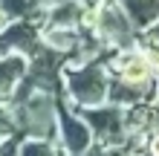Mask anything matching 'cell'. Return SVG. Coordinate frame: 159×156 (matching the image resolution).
Listing matches in <instances>:
<instances>
[{
    "mask_svg": "<svg viewBox=\"0 0 159 156\" xmlns=\"http://www.w3.org/2000/svg\"><path fill=\"white\" fill-rule=\"evenodd\" d=\"M96 38L110 49H130L139 43V32L133 29V23L127 20L125 9L119 6V0H98L93 6V12L87 15V23Z\"/></svg>",
    "mask_w": 159,
    "mask_h": 156,
    "instance_id": "obj_1",
    "label": "cell"
},
{
    "mask_svg": "<svg viewBox=\"0 0 159 156\" xmlns=\"http://www.w3.org/2000/svg\"><path fill=\"white\" fill-rule=\"evenodd\" d=\"M64 81H67V93L72 96V101L81 104L84 110L87 107H101L107 104V67L104 61L93 58V61H84L75 64L64 72Z\"/></svg>",
    "mask_w": 159,
    "mask_h": 156,
    "instance_id": "obj_2",
    "label": "cell"
},
{
    "mask_svg": "<svg viewBox=\"0 0 159 156\" xmlns=\"http://www.w3.org/2000/svg\"><path fill=\"white\" fill-rule=\"evenodd\" d=\"M17 116H15V127L29 136V139H49L55 136V116H58V107H55L49 93H35L26 101L15 104Z\"/></svg>",
    "mask_w": 159,
    "mask_h": 156,
    "instance_id": "obj_3",
    "label": "cell"
},
{
    "mask_svg": "<svg viewBox=\"0 0 159 156\" xmlns=\"http://www.w3.org/2000/svg\"><path fill=\"white\" fill-rule=\"evenodd\" d=\"M81 118L90 127L93 139H98V145H104V148H121V145H127L125 110L121 107H113V104L87 107V110H81Z\"/></svg>",
    "mask_w": 159,
    "mask_h": 156,
    "instance_id": "obj_4",
    "label": "cell"
},
{
    "mask_svg": "<svg viewBox=\"0 0 159 156\" xmlns=\"http://www.w3.org/2000/svg\"><path fill=\"white\" fill-rule=\"evenodd\" d=\"M55 124H58V133H61V142H64V150L70 156H84L93 148V133L90 127L84 124V118L75 116L70 107H58V116H55Z\"/></svg>",
    "mask_w": 159,
    "mask_h": 156,
    "instance_id": "obj_5",
    "label": "cell"
},
{
    "mask_svg": "<svg viewBox=\"0 0 159 156\" xmlns=\"http://www.w3.org/2000/svg\"><path fill=\"white\" fill-rule=\"evenodd\" d=\"M136 32H148L159 20V0H119Z\"/></svg>",
    "mask_w": 159,
    "mask_h": 156,
    "instance_id": "obj_6",
    "label": "cell"
},
{
    "mask_svg": "<svg viewBox=\"0 0 159 156\" xmlns=\"http://www.w3.org/2000/svg\"><path fill=\"white\" fill-rule=\"evenodd\" d=\"M23 72H26V61L20 55H6V58H0V101H6V98L15 93L17 81L23 78Z\"/></svg>",
    "mask_w": 159,
    "mask_h": 156,
    "instance_id": "obj_7",
    "label": "cell"
},
{
    "mask_svg": "<svg viewBox=\"0 0 159 156\" xmlns=\"http://www.w3.org/2000/svg\"><path fill=\"white\" fill-rule=\"evenodd\" d=\"M15 156H55V148L49 139H23Z\"/></svg>",
    "mask_w": 159,
    "mask_h": 156,
    "instance_id": "obj_8",
    "label": "cell"
},
{
    "mask_svg": "<svg viewBox=\"0 0 159 156\" xmlns=\"http://www.w3.org/2000/svg\"><path fill=\"white\" fill-rule=\"evenodd\" d=\"M139 49H142V55L148 58V64H151V69H153V75H159V43L153 41H139Z\"/></svg>",
    "mask_w": 159,
    "mask_h": 156,
    "instance_id": "obj_9",
    "label": "cell"
},
{
    "mask_svg": "<svg viewBox=\"0 0 159 156\" xmlns=\"http://www.w3.org/2000/svg\"><path fill=\"white\" fill-rule=\"evenodd\" d=\"M84 156H136V153L130 150L127 145H121V148H104V145H93V148L84 153Z\"/></svg>",
    "mask_w": 159,
    "mask_h": 156,
    "instance_id": "obj_10",
    "label": "cell"
},
{
    "mask_svg": "<svg viewBox=\"0 0 159 156\" xmlns=\"http://www.w3.org/2000/svg\"><path fill=\"white\" fill-rule=\"evenodd\" d=\"M145 150H148V156H159V130L148 136V148Z\"/></svg>",
    "mask_w": 159,
    "mask_h": 156,
    "instance_id": "obj_11",
    "label": "cell"
},
{
    "mask_svg": "<svg viewBox=\"0 0 159 156\" xmlns=\"http://www.w3.org/2000/svg\"><path fill=\"white\" fill-rule=\"evenodd\" d=\"M145 41H153V43H159V20L151 26V29L145 32Z\"/></svg>",
    "mask_w": 159,
    "mask_h": 156,
    "instance_id": "obj_12",
    "label": "cell"
},
{
    "mask_svg": "<svg viewBox=\"0 0 159 156\" xmlns=\"http://www.w3.org/2000/svg\"><path fill=\"white\" fill-rule=\"evenodd\" d=\"M156 98H159V78H156Z\"/></svg>",
    "mask_w": 159,
    "mask_h": 156,
    "instance_id": "obj_13",
    "label": "cell"
}]
</instances>
